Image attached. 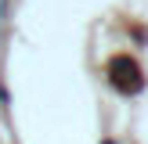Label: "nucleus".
<instances>
[{
    "mask_svg": "<svg viewBox=\"0 0 148 144\" xmlns=\"http://www.w3.org/2000/svg\"><path fill=\"white\" fill-rule=\"evenodd\" d=\"M105 72H108V83H112L119 94H137V90H141V65H137L130 54L108 58Z\"/></svg>",
    "mask_w": 148,
    "mask_h": 144,
    "instance_id": "nucleus-1",
    "label": "nucleus"
}]
</instances>
